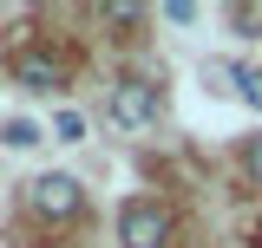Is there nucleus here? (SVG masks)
Segmentation results:
<instances>
[{"label": "nucleus", "instance_id": "obj_9", "mask_svg": "<svg viewBox=\"0 0 262 248\" xmlns=\"http://www.w3.org/2000/svg\"><path fill=\"white\" fill-rule=\"evenodd\" d=\"M229 20H236V27H262V7H236Z\"/></svg>", "mask_w": 262, "mask_h": 248}, {"label": "nucleus", "instance_id": "obj_3", "mask_svg": "<svg viewBox=\"0 0 262 248\" xmlns=\"http://www.w3.org/2000/svg\"><path fill=\"white\" fill-rule=\"evenodd\" d=\"M112 124H125V131H144V124H158V85H144V79H125V85L112 92Z\"/></svg>", "mask_w": 262, "mask_h": 248}, {"label": "nucleus", "instance_id": "obj_5", "mask_svg": "<svg viewBox=\"0 0 262 248\" xmlns=\"http://www.w3.org/2000/svg\"><path fill=\"white\" fill-rule=\"evenodd\" d=\"M229 85H236L243 105H256V111H262V65H229Z\"/></svg>", "mask_w": 262, "mask_h": 248}, {"label": "nucleus", "instance_id": "obj_6", "mask_svg": "<svg viewBox=\"0 0 262 248\" xmlns=\"http://www.w3.org/2000/svg\"><path fill=\"white\" fill-rule=\"evenodd\" d=\"M0 137H7V151H33V144H39V131H33L27 118H7V124H0Z\"/></svg>", "mask_w": 262, "mask_h": 248}, {"label": "nucleus", "instance_id": "obj_2", "mask_svg": "<svg viewBox=\"0 0 262 248\" xmlns=\"http://www.w3.org/2000/svg\"><path fill=\"white\" fill-rule=\"evenodd\" d=\"M118 242L125 248H164L170 242V209L151 203V196H131L118 209Z\"/></svg>", "mask_w": 262, "mask_h": 248}, {"label": "nucleus", "instance_id": "obj_8", "mask_svg": "<svg viewBox=\"0 0 262 248\" xmlns=\"http://www.w3.org/2000/svg\"><path fill=\"white\" fill-rule=\"evenodd\" d=\"M243 163H249V177L262 183V137H249V151H243Z\"/></svg>", "mask_w": 262, "mask_h": 248}, {"label": "nucleus", "instance_id": "obj_1", "mask_svg": "<svg viewBox=\"0 0 262 248\" xmlns=\"http://www.w3.org/2000/svg\"><path fill=\"white\" fill-rule=\"evenodd\" d=\"M27 209L46 222H72L79 209H85V189H79V177H59V170H46V177H33L27 183Z\"/></svg>", "mask_w": 262, "mask_h": 248}, {"label": "nucleus", "instance_id": "obj_7", "mask_svg": "<svg viewBox=\"0 0 262 248\" xmlns=\"http://www.w3.org/2000/svg\"><path fill=\"white\" fill-rule=\"evenodd\" d=\"M53 137H59V144H79V137H85V118H79V111H59V118H53Z\"/></svg>", "mask_w": 262, "mask_h": 248}, {"label": "nucleus", "instance_id": "obj_4", "mask_svg": "<svg viewBox=\"0 0 262 248\" xmlns=\"http://www.w3.org/2000/svg\"><path fill=\"white\" fill-rule=\"evenodd\" d=\"M13 85H27V92H59L66 65L53 59L46 46H27V53H13Z\"/></svg>", "mask_w": 262, "mask_h": 248}]
</instances>
